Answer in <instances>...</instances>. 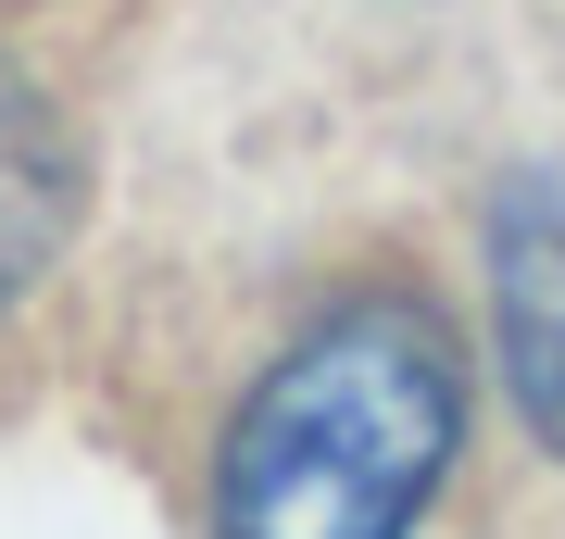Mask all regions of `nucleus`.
Instances as JSON below:
<instances>
[{
	"label": "nucleus",
	"instance_id": "f257e3e1",
	"mask_svg": "<svg viewBox=\"0 0 565 539\" xmlns=\"http://www.w3.org/2000/svg\"><path fill=\"white\" fill-rule=\"evenodd\" d=\"M465 440L452 326L403 289H364L302 326L226 427L214 527L226 539H415Z\"/></svg>",
	"mask_w": 565,
	"mask_h": 539
},
{
	"label": "nucleus",
	"instance_id": "f03ea898",
	"mask_svg": "<svg viewBox=\"0 0 565 539\" xmlns=\"http://www.w3.org/2000/svg\"><path fill=\"white\" fill-rule=\"evenodd\" d=\"M490 326H503V389L527 440L565 452V176H503L490 188Z\"/></svg>",
	"mask_w": 565,
	"mask_h": 539
},
{
	"label": "nucleus",
	"instance_id": "7ed1b4c3",
	"mask_svg": "<svg viewBox=\"0 0 565 539\" xmlns=\"http://www.w3.org/2000/svg\"><path fill=\"white\" fill-rule=\"evenodd\" d=\"M76 188H88V163H76L63 100L0 63V301H25L51 277V251L76 239Z\"/></svg>",
	"mask_w": 565,
	"mask_h": 539
}]
</instances>
